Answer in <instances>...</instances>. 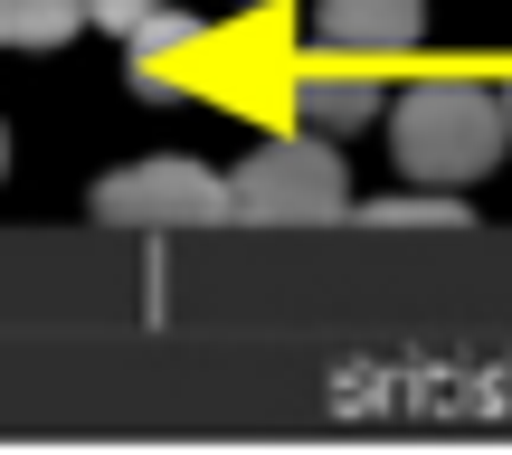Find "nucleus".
Wrapping results in <instances>:
<instances>
[{
  "instance_id": "1",
  "label": "nucleus",
  "mask_w": 512,
  "mask_h": 455,
  "mask_svg": "<svg viewBox=\"0 0 512 455\" xmlns=\"http://www.w3.org/2000/svg\"><path fill=\"white\" fill-rule=\"evenodd\" d=\"M512 124H503V95L475 86V76H427L389 105V152H399L408 181H437V190H465L503 162Z\"/></svg>"
},
{
  "instance_id": "2",
  "label": "nucleus",
  "mask_w": 512,
  "mask_h": 455,
  "mask_svg": "<svg viewBox=\"0 0 512 455\" xmlns=\"http://www.w3.org/2000/svg\"><path fill=\"white\" fill-rule=\"evenodd\" d=\"M351 209V171L332 152V133L294 124V133H266L238 171H228V219H266V228H323Z\"/></svg>"
},
{
  "instance_id": "3",
  "label": "nucleus",
  "mask_w": 512,
  "mask_h": 455,
  "mask_svg": "<svg viewBox=\"0 0 512 455\" xmlns=\"http://www.w3.org/2000/svg\"><path fill=\"white\" fill-rule=\"evenodd\" d=\"M95 219L105 228H219L228 219V171L190 162V152H152L95 181Z\"/></svg>"
},
{
  "instance_id": "4",
  "label": "nucleus",
  "mask_w": 512,
  "mask_h": 455,
  "mask_svg": "<svg viewBox=\"0 0 512 455\" xmlns=\"http://www.w3.org/2000/svg\"><path fill=\"white\" fill-rule=\"evenodd\" d=\"M313 29H323L332 57L380 67V57H408V48L427 38V0H323V10H313Z\"/></svg>"
},
{
  "instance_id": "5",
  "label": "nucleus",
  "mask_w": 512,
  "mask_h": 455,
  "mask_svg": "<svg viewBox=\"0 0 512 455\" xmlns=\"http://www.w3.org/2000/svg\"><path fill=\"white\" fill-rule=\"evenodd\" d=\"M200 19H181V10H162V0H152V10L143 19H133V29H124V57H133V86H143V95H171V76H181L190 67V57H200Z\"/></svg>"
},
{
  "instance_id": "6",
  "label": "nucleus",
  "mask_w": 512,
  "mask_h": 455,
  "mask_svg": "<svg viewBox=\"0 0 512 455\" xmlns=\"http://www.w3.org/2000/svg\"><path fill=\"white\" fill-rule=\"evenodd\" d=\"M294 114H304L313 133L380 124V86L361 76V57H351V67H304V76H294Z\"/></svg>"
},
{
  "instance_id": "7",
  "label": "nucleus",
  "mask_w": 512,
  "mask_h": 455,
  "mask_svg": "<svg viewBox=\"0 0 512 455\" xmlns=\"http://www.w3.org/2000/svg\"><path fill=\"white\" fill-rule=\"evenodd\" d=\"M86 29V0H0V48H67Z\"/></svg>"
},
{
  "instance_id": "8",
  "label": "nucleus",
  "mask_w": 512,
  "mask_h": 455,
  "mask_svg": "<svg viewBox=\"0 0 512 455\" xmlns=\"http://www.w3.org/2000/svg\"><path fill=\"white\" fill-rule=\"evenodd\" d=\"M361 219H370V228H465V190L418 181V190H389V200H370Z\"/></svg>"
},
{
  "instance_id": "9",
  "label": "nucleus",
  "mask_w": 512,
  "mask_h": 455,
  "mask_svg": "<svg viewBox=\"0 0 512 455\" xmlns=\"http://www.w3.org/2000/svg\"><path fill=\"white\" fill-rule=\"evenodd\" d=\"M143 10H152V0H86V19H95V29H114V38H124Z\"/></svg>"
},
{
  "instance_id": "10",
  "label": "nucleus",
  "mask_w": 512,
  "mask_h": 455,
  "mask_svg": "<svg viewBox=\"0 0 512 455\" xmlns=\"http://www.w3.org/2000/svg\"><path fill=\"white\" fill-rule=\"evenodd\" d=\"M494 95H503V124H512V86H494Z\"/></svg>"
},
{
  "instance_id": "11",
  "label": "nucleus",
  "mask_w": 512,
  "mask_h": 455,
  "mask_svg": "<svg viewBox=\"0 0 512 455\" xmlns=\"http://www.w3.org/2000/svg\"><path fill=\"white\" fill-rule=\"evenodd\" d=\"M0 171H10V133H0Z\"/></svg>"
}]
</instances>
